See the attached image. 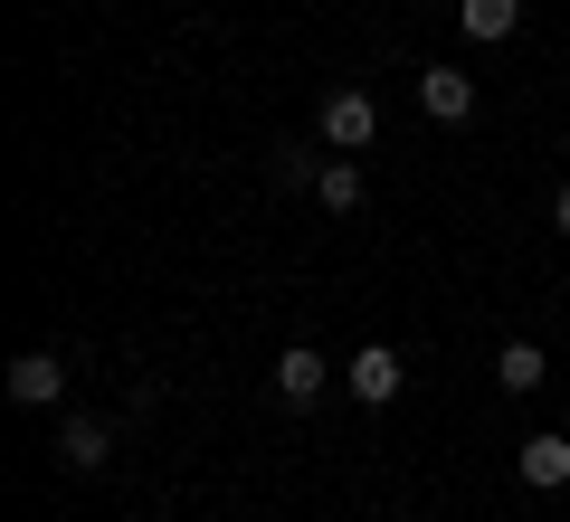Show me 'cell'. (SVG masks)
<instances>
[{
	"instance_id": "obj_1",
	"label": "cell",
	"mask_w": 570,
	"mask_h": 522,
	"mask_svg": "<svg viewBox=\"0 0 570 522\" xmlns=\"http://www.w3.org/2000/svg\"><path fill=\"white\" fill-rule=\"evenodd\" d=\"M314 124H324V142H333V152H362V142L381 134V105H371V86H333Z\"/></svg>"
},
{
	"instance_id": "obj_2",
	"label": "cell",
	"mask_w": 570,
	"mask_h": 522,
	"mask_svg": "<svg viewBox=\"0 0 570 522\" xmlns=\"http://www.w3.org/2000/svg\"><path fill=\"white\" fill-rule=\"evenodd\" d=\"M343 390L362 408H390L409 390V371H400V352H390V342H362V352H352V371H343Z\"/></svg>"
},
{
	"instance_id": "obj_3",
	"label": "cell",
	"mask_w": 570,
	"mask_h": 522,
	"mask_svg": "<svg viewBox=\"0 0 570 522\" xmlns=\"http://www.w3.org/2000/svg\"><path fill=\"white\" fill-rule=\"evenodd\" d=\"M0 390H10L20 408H58V390H67V362H58V352H20Z\"/></svg>"
},
{
	"instance_id": "obj_4",
	"label": "cell",
	"mask_w": 570,
	"mask_h": 522,
	"mask_svg": "<svg viewBox=\"0 0 570 522\" xmlns=\"http://www.w3.org/2000/svg\"><path fill=\"white\" fill-rule=\"evenodd\" d=\"M105 456H115V418H67L58 427V465L67 475H96Z\"/></svg>"
},
{
	"instance_id": "obj_5",
	"label": "cell",
	"mask_w": 570,
	"mask_h": 522,
	"mask_svg": "<svg viewBox=\"0 0 570 522\" xmlns=\"http://www.w3.org/2000/svg\"><path fill=\"white\" fill-rule=\"evenodd\" d=\"M324 390H333L324 352H305V342H285V362H276V400H285V408H305V400H324Z\"/></svg>"
},
{
	"instance_id": "obj_6",
	"label": "cell",
	"mask_w": 570,
	"mask_h": 522,
	"mask_svg": "<svg viewBox=\"0 0 570 522\" xmlns=\"http://www.w3.org/2000/svg\"><path fill=\"white\" fill-rule=\"evenodd\" d=\"M419 105H428L438 124H466V115H475V77H466V67H428V77H419Z\"/></svg>"
},
{
	"instance_id": "obj_7",
	"label": "cell",
	"mask_w": 570,
	"mask_h": 522,
	"mask_svg": "<svg viewBox=\"0 0 570 522\" xmlns=\"http://www.w3.org/2000/svg\"><path fill=\"white\" fill-rule=\"evenodd\" d=\"M513 475H523V484H542V494H561V484H570V437H551V427H542V437H523Z\"/></svg>"
},
{
	"instance_id": "obj_8",
	"label": "cell",
	"mask_w": 570,
	"mask_h": 522,
	"mask_svg": "<svg viewBox=\"0 0 570 522\" xmlns=\"http://www.w3.org/2000/svg\"><path fill=\"white\" fill-rule=\"evenodd\" d=\"M456 20H466V39H513L523 29V0H456Z\"/></svg>"
},
{
	"instance_id": "obj_9",
	"label": "cell",
	"mask_w": 570,
	"mask_h": 522,
	"mask_svg": "<svg viewBox=\"0 0 570 522\" xmlns=\"http://www.w3.org/2000/svg\"><path fill=\"white\" fill-rule=\"evenodd\" d=\"M494 381H504L513 400H523V390H542V342H504V352H494Z\"/></svg>"
},
{
	"instance_id": "obj_10",
	"label": "cell",
	"mask_w": 570,
	"mask_h": 522,
	"mask_svg": "<svg viewBox=\"0 0 570 522\" xmlns=\"http://www.w3.org/2000/svg\"><path fill=\"white\" fill-rule=\"evenodd\" d=\"M314 200H324L333 219H352V209H362V161H324V181H314Z\"/></svg>"
},
{
	"instance_id": "obj_11",
	"label": "cell",
	"mask_w": 570,
	"mask_h": 522,
	"mask_svg": "<svg viewBox=\"0 0 570 522\" xmlns=\"http://www.w3.org/2000/svg\"><path fill=\"white\" fill-rule=\"evenodd\" d=\"M551 228H561V238H570V181L551 190Z\"/></svg>"
}]
</instances>
